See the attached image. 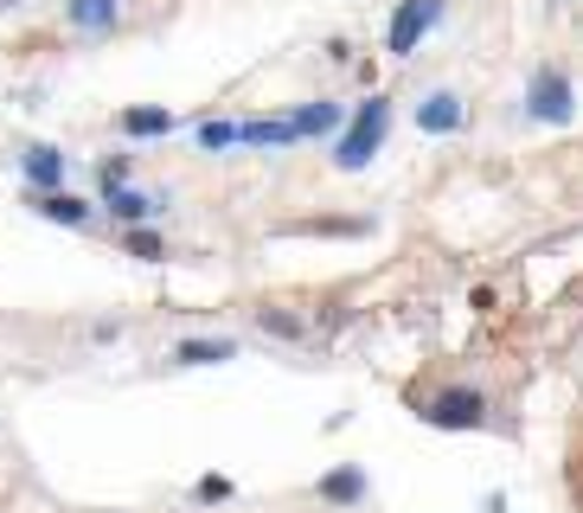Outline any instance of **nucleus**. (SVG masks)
I'll return each mask as SVG.
<instances>
[{"label":"nucleus","instance_id":"1","mask_svg":"<svg viewBox=\"0 0 583 513\" xmlns=\"http://www.w3.org/2000/svg\"><path fill=\"white\" fill-rule=\"evenodd\" d=\"M385 129H392V97H365L360 110L346 116L340 142H333V167H340V174H360L365 161L378 154V142H385Z\"/></svg>","mask_w":583,"mask_h":513},{"label":"nucleus","instance_id":"2","mask_svg":"<svg viewBox=\"0 0 583 513\" xmlns=\"http://www.w3.org/2000/svg\"><path fill=\"white\" fill-rule=\"evenodd\" d=\"M417 417L437 424V430H481L487 424V399L474 385H442L430 399H417Z\"/></svg>","mask_w":583,"mask_h":513},{"label":"nucleus","instance_id":"3","mask_svg":"<svg viewBox=\"0 0 583 513\" xmlns=\"http://www.w3.org/2000/svg\"><path fill=\"white\" fill-rule=\"evenodd\" d=\"M442 13H449V0H398V13H392V26H385V52H392V58H410L424 39L437 33Z\"/></svg>","mask_w":583,"mask_h":513},{"label":"nucleus","instance_id":"4","mask_svg":"<svg viewBox=\"0 0 583 513\" xmlns=\"http://www.w3.org/2000/svg\"><path fill=\"white\" fill-rule=\"evenodd\" d=\"M526 116L532 122H551V129H564L571 116H578V97H571V77L564 72H532V84H526Z\"/></svg>","mask_w":583,"mask_h":513},{"label":"nucleus","instance_id":"5","mask_svg":"<svg viewBox=\"0 0 583 513\" xmlns=\"http://www.w3.org/2000/svg\"><path fill=\"white\" fill-rule=\"evenodd\" d=\"M462 122H469V103H462L455 90H430V97L417 103V129H424V135H455Z\"/></svg>","mask_w":583,"mask_h":513},{"label":"nucleus","instance_id":"6","mask_svg":"<svg viewBox=\"0 0 583 513\" xmlns=\"http://www.w3.org/2000/svg\"><path fill=\"white\" fill-rule=\"evenodd\" d=\"M122 7L129 0H65V20H72V33H116V20H122Z\"/></svg>","mask_w":583,"mask_h":513},{"label":"nucleus","instance_id":"7","mask_svg":"<svg viewBox=\"0 0 583 513\" xmlns=\"http://www.w3.org/2000/svg\"><path fill=\"white\" fill-rule=\"evenodd\" d=\"M20 174L33 181V193H52V186L65 181V154L38 142V148H26V154H20Z\"/></svg>","mask_w":583,"mask_h":513},{"label":"nucleus","instance_id":"8","mask_svg":"<svg viewBox=\"0 0 583 513\" xmlns=\"http://www.w3.org/2000/svg\"><path fill=\"white\" fill-rule=\"evenodd\" d=\"M33 212L52 225H90V199H77V193H33Z\"/></svg>","mask_w":583,"mask_h":513},{"label":"nucleus","instance_id":"9","mask_svg":"<svg viewBox=\"0 0 583 513\" xmlns=\"http://www.w3.org/2000/svg\"><path fill=\"white\" fill-rule=\"evenodd\" d=\"M224 360H238V340H180L174 347V367H224Z\"/></svg>","mask_w":583,"mask_h":513},{"label":"nucleus","instance_id":"10","mask_svg":"<svg viewBox=\"0 0 583 513\" xmlns=\"http://www.w3.org/2000/svg\"><path fill=\"white\" fill-rule=\"evenodd\" d=\"M238 142L244 148H289V142H301V129H295L289 116H276V122H238Z\"/></svg>","mask_w":583,"mask_h":513},{"label":"nucleus","instance_id":"11","mask_svg":"<svg viewBox=\"0 0 583 513\" xmlns=\"http://www.w3.org/2000/svg\"><path fill=\"white\" fill-rule=\"evenodd\" d=\"M315 494H321V501H333V507H353V501L365 494V476H360V469H333V476L315 481Z\"/></svg>","mask_w":583,"mask_h":513},{"label":"nucleus","instance_id":"12","mask_svg":"<svg viewBox=\"0 0 583 513\" xmlns=\"http://www.w3.org/2000/svg\"><path fill=\"white\" fill-rule=\"evenodd\" d=\"M340 103H301V110L289 116L295 129H301V142H308V135H328V129H340Z\"/></svg>","mask_w":583,"mask_h":513},{"label":"nucleus","instance_id":"13","mask_svg":"<svg viewBox=\"0 0 583 513\" xmlns=\"http://www.w3.org/2000/svg\"><path fill=\"white\" fill-rule=\"evenodd\" d=\"M110 212L122 225H142V219H154V199H147V193H135V186H110Z\"/></svg>","mask_w":583,"mask_h":513},{"label":"nucleus","instance_id":"14","mask_svg":"<svg viewBox=\"0 0 583 513\" xmlns=\"http://www.w3.org/2000/svg\"><path fill=\"white\" fill-rule=\"evenodd\" d=\"M256 328L270 334V340H301V334H308V321H301V315H289V308H256Z\"/></svg>","mask_w":583,"mask_h":513},{"label":"nucleus","instance_id":"15","mask_svg":"<svg viewBox=\"0 0 583 513\" xmlns=\"http://www.w3.org/2000/svg\"><path fill=\"white\" fill-rule=\"evenodd\" d=\"M167 129H174V116H167V110H122V135H135V142L167 135Z\"/></svg>","mask_w":583,"mask_h":513},{"label":"nucleus","instance_id":"16","mask_svg":"<svg viewBox=\"0 0 583 513\" xmlns=\"http://www.w3.org/2000/svg\"><path fill=\"white\" fill-rule=\"evenodd\" d=\"M122 244H129V256H142V263H161V256H167V244H161L154 231H142V225H135V231H129Z\"/></svg>","mask_w":583,"mask_h":513},{"label":"nucleus","instance_id":"17","mask_svg":"<svg viewBox=\"0 0 583 513\" xmlns=\"http://www.w3.org/2000/svg\"><path fill=\"white\" fill-rule=\"evenodd\" d=\"M231 142H238V122H206V129H199V148H212V154L231 148Z\"/></svg>","mask_w":583,"mask_h":513},{"label":"nucleus","instance_id":"18","mask_svg":"<svg viewBox=\"0 0 583 513\" xmlns=\"http://www.w3.org/2000/svg\"><path fill=\"white\" fill-rule=\"evenodd\" d=\"M110 186H129V161H122V154L103 161V193H110Z\"/></svg>","mask_w":583,"mask_h":513},{"label":"nucleus","instance_id":"19","mask_svg":"<svg viewBox=\"0 0 583 513\" xmlns=\"http://www.w3.org/2000/svg\"><path fill=\"white\" fill-rule=\"evenodd\" d=\"M224 494H231V481H224V476H206V481H199V501H224Z\"/></svg>","mask_w":583,"mask_h":513},{"label":"nucleus","instance_id":"20","mask_svg":"<svg viewBox=\"0 0 583 513\" xmlns=\"http://www.w3.org/2000/svg\"><path fill=\"white\" fill-rule=\"evenodd\" d=\"M7 7H26V0H0V13H7Z\"/></svg>","mask_w":583,"mask_h":513}]
</instances>
